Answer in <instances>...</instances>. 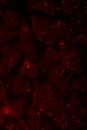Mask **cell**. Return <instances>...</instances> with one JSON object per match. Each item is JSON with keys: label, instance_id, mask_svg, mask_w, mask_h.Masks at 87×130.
Returning <instances> with one entry per match:
<instances>
[{"label": "cell", "instance_id": "1", "mask_svg": "<svg viewBox=\"0 0 87 130\" xmlns=\"http://www.w3.org/2000/svg\"><path fill=\"white\" fill-rule=\"evenodd\" d=\"M8 83L9 88L15 94L26 95L30 92L31 88L29 83L20 74L10 78Z\"/></svg>", "mask_w": 87, "mask_h": 130}, {"label": "cell", "instance_id": "2", "mask_svg": "<svg viewBox=\"0 0 87 130\" xmlns=\"http://www.w3.org/2000/svg\"><path fill=\"white\" fill-rule=\"evenodd\" d=\"M38 66L29 58H25L23 61L22 65L19 69V74L22 76L32 78L35 76L38 72Z\"/></svg>", "mask_w": 87, "mask_h": 130}, {"label": "cell", "instance_id": "3", "mask_svg": "<svg viewBox=\"0 0 87 130\" xmlns=\"http://www.w3.org/2000/svg\"><path fill=\"white\" fill-rule=\"evenodd\" d=\"M8 51V55L5 58L4 62L9 70L17 64L21 56L19 51L16 48H10Z\"/></svg>", "mask_w": 87, "mask_h": 130}, {"label": "cell", "instance_id": "4", "mask_svg": "<svg viewBox=\"0 0 87 130\" xmlns=\"http://www.w3.org/2000/svg\"><path fill=\"white\" fill-rule=\"evenodd\" d=\"M21 98L12 103V106L9 107L10 115L14 118H20L22 115L24 106V100Z\"/></svg>", "mask_w": 87, "mask_h": 130}]
</instances>
